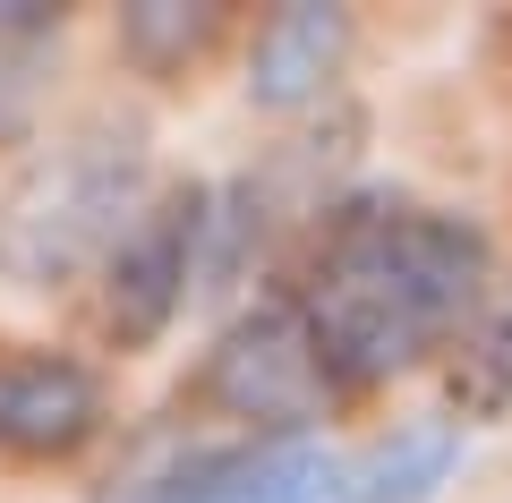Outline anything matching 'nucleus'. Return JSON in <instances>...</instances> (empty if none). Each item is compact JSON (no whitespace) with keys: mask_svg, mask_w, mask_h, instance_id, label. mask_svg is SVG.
Masks as SVG:
<instances>
[{"mask_svg":"<svg viewBox=\"0 0 512 503\" xmlns=\"http://www.w3.org/2000/svg\"><path fill=\"white\" fill-rule=\"evenodd\" d=\"M487 299V231L436 205H350L282 290L333 401L376 393L427 350L461 342Z\"/></svg>","mask_w":512,"mask_h":503,"instance_id":"nucleus-1","label":"nucleus"},{"mask_svg":"<svg viewBox=\"0 0 512 503\" xmlns=\"http://www.w3.org/2000/svg\"><path fill=\"white\" fill-rule=\"evenodd\" d=\"M146 120L103 111L52 137L0 197V273L18 290H60L77 273H103L120 231L146 214Z\"/></svg>","mask_w":512,"mask_h":503,"instance_id":"nucleus-2","label":"nucleus"},{"mask_svg":"<svg viewBox=\"0 0 512 503\" xmlns=\"http://www.w3.org/2000/svg\"><path fill=\"white\" fill-rule=\"evenodd\" d=\"M214 239V197L197 180H171L146 197V214L120 231V248L94 273V333L111 350H146L171 333V316L188 307V282H197V256Z\"/></svg>","mask_w":512,"mask_h":503,"instance_id":"nucleus-3","label":"nucleus"},{"mask_svg":"<svg viewBox=\"0 0 512 503\" xmlns=\"http://www.w3.org/2000/svg\"><path fill=\"white\" fill-rule=\"evenodd\" d=\"M197 393L214 401L222 418H239L248 435H308L316 418L333 410V384H325L308 333L291 324L282 299H265L256 316H239L231 333H222L214 359H205V376H197Z\"/></svg>","mask_w":512,"mask_h":503,"instance_id":"nucleus-4","label":"nucleus"},{"mask_svg":"<svg viewBox=\"0 0 512 503\" xmlns=\"http://www.w3.org/2000/svg\"><path fill=\"white\" fill-rule=\"evenodd\" d=\"M333 452L316 435H231V444L154 452L103 503H316Z\"/></svg>","mask_w":512,"mask_h":503,"instance_id":"nucleus-5","label":"nucleus"},{"mask_svg":"<svg viewBox=\"0 0 512 503\" xmlns=\"http://www.w3.org/2000/svg\"><path fill=\"white\" fill-rule=\"evenodd\" d=\"M111 393L69 350H0V452L9 461H69L103 435Z\"/></svg>","mask_w":512,"mask_h":503,"instance_id":"nucleus-6","label":"nucleus"},{"mask_svg":"<svg viewBox=\"0 0 512 503\" xmlns=\"http://www.w3.org/2000/svg\"><path fill=\"white\" fill-rule=\"evenodd\" d=\"M453 461H461V435L444 427V418H419V427L384 435V444H367V452H333L316 503H427L453 478Z\"/></svg>","mask_w":512,"mask_h":503,"instance_id":"nucleus-7","label":"nucleus"},{"mask_svg":"<svg viewBox=\"0 0 512 503\" xmlns=\"http://www.w3.org/2000/svg\"><path fill=\"white\" fill-rule=\"evenodd\" d=\"M342 52H350V18L342 9H316V0L274 9V18L256 26V52H248V94L265 111H291V103H308V94L333 86Z\"/></svg>","mask_w":512,"mask_h":503,"instance_id":"nucleus-8","label":"nucleus"},{"mask_svg":"<svg viewBox=\"0 0 512 503\" xmlns=\"http://www.w3.org/2000/svg\"><path fill=\"white\" fill-rule=\"evenodd\" d=\"M52 69H60V9L52 0H0V145L35 137Z\"/></svg>","mask_w":512,"mask_h":503,"instance_id":"nucleus-9","label":"nucleus"},{"mask_svg":"<svg viewBox=\"0 0 512 503\" xmlns=\"http://www.w3.org/2000/svg\"><path fill=\"white\" fill-rule=\"evenodd\" d=\"M453 410L461 418H504L512 410V290L478 307V324L453 350Z\"/></svg>","mask_w":512,"mask_h":503,"instance_id":"nucleus-10","label":"nucleus"},{"mask_svg":"<svg viewBox=\"0 0 512 503\" xmlns=\"http://www.w3.org/2000/svg\"><path fill=\"white\" fill-rule=\"evenodd\" d=\"M222 35V9H180V0H137L120 18V52L146 77H180L188 60H205Z\"/></svg>","mask_w":512,"mask_h":503,"instance_id":"nucleus-11","label":"nucleus"}]
</instances>
